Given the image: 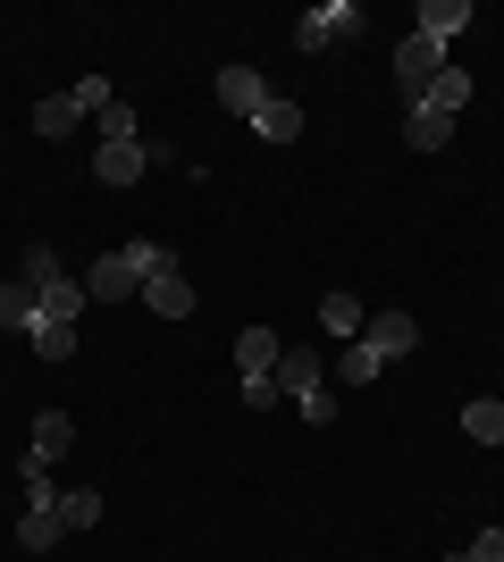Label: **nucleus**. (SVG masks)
<instances>
[{
	"label": "nucleus",
	"instance_id": "1",
	"mask_svg": "<svg viewBox=\"0 0 504 562\" xmlns=\"http://www.w3.org/2000/svg\"><path fill=\"white\" fill-rule=\"evenodd\" d=\"M168 260V244H119V252L93 260V278H85V294L93 303H126V294H144V278Z\"/></svg>",
	"mask_w": 504,
	"mask_h": 562
},
{
	"label": "nucleus",
	"instance_id": "2",
	"mask_svg": "<svg viewBox=\"0 0 504 562\" xmlns=\"http://www.w3.org/2000/svg\"><path fill=\"white\" fill-rule=\"evenodd\" d=\"M429 76H446V43H429V34L412 25L404 43H395V85H404V93H421Z\"/></svg>",
	"mask_w": 504,
	"mask_h": 562
},
{
	"label": "nucleus",
	"instance_id": "3",
	"mask_svg": "<svg viewBox=\"0 0 504 562\" xmlns=\"http://www.w3.org/2000/svg\"><path fill=\"white\" fill-rule=\"evenodd\" d=\"M354 25H361V9H354V0H328V9H312V18L294 25V43H303V50L320 59V50H328V43H345Z\"/></svg>",
	"mask_w": 504,
	"mask_h": 562
},
{
	"label": "nucleus",
	"instance_id": "4",
	"mask_svg": "<svg viewBox=\"0 0 504 562\" xmlns=\"http://www.w3.org/2000/svg\"><path fill=\"white\" fill-rule=\"evenodd\" d=\"M68 446H76V420H68V412H43V420H34V446H25L18 470H25V479H43V470L59 462Z\"/></svg>",
	"mask_w": 504,
	"mask_h": 562
},
{
	"label": "nucleus",
	"instance_id": "5",
	"mask_svg": "<svg viewBox=\"0 0 504 562\" xmlns=\"http://www.w3.org/2000/svg\"><path fill=\"white\" fill-rule=\"evenodd\" d=\"M278 395H287V403L328 395V386H320V352L312 345H287V352H278Z\"/></svg>",
	"mask_w": 504,
	"mask_h": 562
},
{
	"label": "nucleus",
	"instance_id": "6",
	"mask_svg": "<svg viewBox=\"0 0 504 562\" xmlns=\"http://www.w3.org/2000/svg\"><path fill=\"white\" fill-rule=\"evenodd\" d=\"M144 303L160 311V319H186V311H193V285H186V269H177V252L144 278Z\"/></svg>",
	"mask_w": 504,
	"mask_h": 562
},
{
	"label": "nucleus",
	"instance_id": "7",
	"mask_svg": "<svg viewBox=\"0 0 504 562\" xmlns=\"http://www.w3.org/2000/svg\"><path fill=\"white\" fill-rule=\"evenodd\" d=\"M361 345L379 352V361H404V352L421 345V319H412V311H387V319H370V328H361Z\"/></svg>",
	"mask_w": 504,
	"mask_h": 562
},
{
	"label": "nucleus",
	"instance_id": "8",
	"mask_svg": "<svg viewBox=\"0 0 504 562\" xmlns=\"http://www.w3.org/2000/svg\"><path fill=\"white\" fill-rule=\"evenodd\" d=\"M278 328H261V319H253V328L236 336V370H244V386H253V378H278Z\"/></svg>",
	"mask_w": 504,
	"mask_h": 562
},
{
	"label": "nucleus",
	"instance_id": "9",
	"mask_svg": "<svg viewBox=\"0 0 504 562\" xmlns=\"http://www.w3.org/2000/svg\"><path fill=\"white\" fill-rule=\"evenodd\" d=\"M462 101H471V76L446 68V76H429V85L412 93V110H429V117H462Z\"/></svg>",
	"mask_w": 504,
	"mask_h": 562
},
{
	"label": "nucleus",
	"instance_id": "10",
	"mask_svg": "<svg viewBox=\"0 0 504 562\" xmlns=\"http://www.w3.org/2000/svg\"><path fill=\"white\" fill-rule=\"evenodd\" d=\"M261 101H269V85L253 68H219V110H227V117H253Z\"/></svg>",
	"mask_w": 504,
	"mask_h": 562
},
{
	"label": "nucleus",
	"instance_id": "11",
	"mask_svg": "<svg viewBox=\"0 0 504 562\" xmlns=\"http://www.w3.org/2000/svg\"><path fill=\"white\" fill-rule=\"evenodd\" d=\"M144 143H101V160H93V177L101 186H135V177H144Z\"/></svg>",
	"mask_w": 504,
	"mask_h": 562
},
{
	"label": "nucleus",
	"instance_id": "12",
	"mask_svg": "<svg viewBox=\"0 0 504 562\" xmlns=\"http://www.w3.org/2000/svg\"><path fill=\"white\" fill-rule=\"evenodd\" d=\"M76 126H85V110H76V93H51V101H34V135H43V143L76 135Z\"/></svg>",
	"mask_w": 504,
	"mask_h": 562
},
{
	"label": "nucleus",
	"instance_id": "13",
	"mask_svg": "<svg viewBox=\"0 0 504 562\" xmlns=\"http://www.w3.org/2000/svg\"><path fill=\"white\" fill-rule=\"evenodd\" d=\"M253 135H261V143H294V135H303V110H294V101H278V93H269L261 110H253Z\"/></svg>",
	"mask_w": 504,
	"mask_h": 562
},
{
	"label": "nucleus",
	"instance_id": "14",
	"mask_svg": "<svg viewBox=\"0 0 504 562\" xmlns=\"http://www.w3.org/2000/svg\"><path fill=\"white\" fill-rule=\"evenodd\" d=\"M462 25H471V0H421V34L429 43H455Z\"/></svg>",
	"mask_w": 504,
	"mask_h": 562
},
{
	"label": "nucleus",
	"instance_id": "15",
	"mask_svg": "<svg viewBox=\"0 0 504 562\" xmlns=\"http://www.w3.org/2000/svg\"><path fill=\"white\" fill-rule=\"evenodd\" d=\"M34 319H43V303H34V285H0V328L9 336H34Z\"/></svg>",
	"mask_w": 504,
	"mask_h": 562
},
{
	"label": "nucleus",
	"instance_id": "16",
	"mask_svg": "<svg viewBox=\"0 0 504 562\" xmlns=\"http://www.w3.org/2000/svg\"><path fill=\"white\" fill-rule=\"evenodd\" d=\"M34 303H43V319H68V328H76V311L93 303V294H85V285H76V278H51L43 294H34Z\"/></svg>",
	"mask_w": 504,
	"mask_h": 562
},
{
	"label": "nucleus",
	"instance_id": "17",
	"mask_svg": "<svg viewBox=\"0 0 504 562\" xmlns=\"http://www.w3.org/2000/svg\"><path fill=\"white\" fill-rule=\"evenodd\" d=\"M462 437H471V446H504V403L480 395L471 412H462Z\"/></svg>",
	"mask_w": 504,
	"mask_h": 562
},
{
	"label": "nucleus",
	"instance_id": "18",
	"mask_svg": "<svg viewBox=\"0 0 504 562\" xmlns=\"http://www.w3.org/2000/svg\"><path fill=\"white\" fill-rule=\"evenodd\" d=\"M404 143H412V151H446V143H455V117L412 110V117H404Z\"/></svg>",
	"mask_w": 504,
	"mask_h": 562
},
{
	"label": "nucleus",
	"instance_id": "19",
	"mask_svg": "<svg viewBox=\"0 0 504 562\" xmlns=\"http://www.w3.org/2000/svg\"><path fill=\"white\" fill-rule=\"evenodd\" d=\"M59 538H68V529H59V513H25V520H18V546H25V554H51Z\"/></svg>",
	"mask_w": 504,
	"mask_h": 562
},
{
	"label": "nucleus",
	"instance_id": "20",
	"mask_svg": "<svg viewBox=\"0 0 504 562\" xmlns=\"http://www.w3.org/2000/svg\"><path fill=\"white\" fill-rule=\"evenodd\" d=\"M320 319H328V336H345V345H354V336L370 328V319H361V303H354V294H328V303H320Z\"/></svg>",
	"mask_w": 504,
	"mask_h": 562
},
{
	"label": "nucleus",
	"instance_id": "21",
	"mask_svg": "<svg viewBox=\"0 0 504 562\" xmlns=\"http://www.w3.org/2000/svg\"><path fill=\"white\" fill-rule=\"evenodd\" d=\"M34 352H43V361H68V352H76V328H68V319H34Z\"/></svg>",
	"mask_w": 504,
	"mask_h": 562
},
{
	"label": "nucleus",
	"instance_id": "22",
	"mask_svg": "<svg viewBox=\"0 0 504 562\" xmlns=\"http://www.w3.org/2000/svg\"><path fill=\"white\" fill-rule=\"evenodd\" d=\"M336 370H345V386H370V378H379V352H370V345L354 336V345L336 352Z\"/></svg>",
	"mask_w": 504,
	"mask_h": 562
},
{
	"label": "nucleus",
	"instance_id": "23",
	"mask_svg": "<svg viewBox=\"0 0 504 562\" xmlns=\"http://www.w3.org/2000/svg\"><path fill=\"white\" fill-rule=\"evenodd\" d=\"M68 93H76V110H85V117H101L110 101H119V93H110V76H76Z\"/></svg>",
	"mask_w": 504,
	"mask_h": 562
},
{
	"label": "nucleus",
	"instance_id": "24",
	"mask_svg": "<svg viewBox=\"0 0 504 562\" xmlns=\"http://www.w3.org/2000/svg\"><path fill=\"white\" fill-rule=\"evenodd\" d=\"M93 520H101V495H59V529H68V538L93 529Z\"/></svg>",
	"mask_w": 504,
	"mask_h": 562
},
{
	"label": "nucleus",
	"instance_id": "25",
	"mask_svg": "<svg viewBox=\"0 0 504 562\" xmlns=\"http://www.w3.org/2000/svg\"><path fill=\"white\" fill-rule=\"evenodd\" d=\"M51 278H68V269H59V252H51V244H34V252H25V285H34V294H43Z\"/></svg>",
	"mask_w": 504,
	"mask_h": 562
},
{
	"label": "nucleus",
	"instance_id": "26",
	"mask_svg": "<svg viewBox=\"0 0 504 562\" xmlns=\"http://www.w3.org/2000/svg\"><path fill=\"white\" fill-rule=\"evenodd\" d=\"M101 143H144V135H135V110H126V101H110V110H101Z\"/></svg>",
	"mask_w": 504,
	"mask_h": 562
},
{
	"label": "nucleus",
	"instance_id": "27",
	"mask_svg": "<svg viewBox=\"0 0 504 562\" xmlns=\"http://www.w3.org/2000/svg\"><path fill=\"white\" fill-rule=\"evenodd\" d=\"M471 562H504V529H480V538H471Z\"/></svg>",
	"mask_w": 504,
	"mask_h": 562
},
{
	"label": "nucleus",
	"instance_id": "28",
	"mask_svg": "<svg viewBox=\"0 0 504 562\" xmlns=\"http://www.w3.org/2000/svg\"><path fill=\"white\" fill-rule=\"evenodd\" d=\"M455 562H471V554H455Z\"/></svg>",
	"mask_w": 504,
	"mask_h": 562
}]
</instances>
